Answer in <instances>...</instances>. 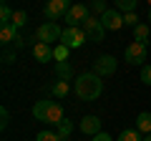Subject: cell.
Returning <instances> with one entry per match:
<instances>
[{"label":"cell","mask_w":151,"mask_h":141,"mask_svg":"<svg viewBox=\"0 0 151 141\" xmlns=\"http://www.w3.org/2000/svg\"><path fill=\"white\" fill-rule=\"evenodd\" d=\"M91 141H113V139H111V136H108V134H103V131H101V134L91 136Z\"/></svg>","instance_id":"obj_29"},{"label":"cell","mask_w":151,"mask_h":141,"mask_svg":"<svg viewBox=\"0 0 151 141\" xmlns=\"http://www.w3.org/2000/svg\"><path fill=\"white\" fill-rule=\"evenodd\" d=\"M144 141H151V134H146V136H144Z\"/></svg>","instance_id":"obj_31"},{"label":"cell","mask_w":151,"mask_h":141,"mask_svg":"<svg viewBox=\"0 0 151 141\" xmlns=\"http://www.w3.org/2000/svg\"><path fill=\"white\" fill-rule=\"evenodd\" d=\"M13 15H15V13L10 10V5L3 3V8H0V25H10V23H13Z\"/></svg>","instance_id":"obj_20"},{"label":"cell","mask_w":151,"mask_h":141,"mask_svg":"<svg viewBox=\"0 0 151 141\" xmlns=\"http://www.w3.org/2000/svg\"><path fill=\"white\" fill-rule=\"evenodd\" d=\"M101 93H103V81L93 70L76 76V96L81 98V101H96Z\"/></svg>","instance_id":"obj_1"},{"label":"cell","mask_w":151,"mask_h":141,"mask_svg":"<svg viewBox=\"0 0 151 141\" xmlns=\"http://www.w3.org/2000/svg\"><path fill=\"white\" fill-rule=\"evenodd\" d=\"M8 124H10V111L3 106V109H0V129L5 131V129H8Z\"/></svg>","instance_id":"obj_27"},{"label":"cell","mask_w":151,"mask_h":141,"mask_svg":"<svg viewBox=\"0 0 151 141\" xmlns=\"http://www.w3.org/2000/svg\"><path fill=\"white\" fill-rule=\"evenodd\" d=\"M88 10H91V13H93L96 18H101L103 13L108 10V8H106V0H91V5H88Z\"/></svg>","instance_id":"obj_22"},{"label":"cell","mask_w":151,"mask_h":141,"mask_svg":"<svg viewBox=\"0 0 151 141\" xmlns=\"http://www.w3.org/2000/svg\"><path fill=\"white\" fill-rule=\"evenodd\" d=\"M141 81H144L146 86H151V65H144V68H141Z\"/></svg>","instance_id":"obj_28"},{"label":"cell","mask_w":151,"mask_h":141,"mask_svg":"<svg viewBox=\"0 0 151 141\" xmlns=\"http://www.w3.org/2000/svg\"><path fill=\"white\" fill-rule=\"evenodd\" d=\"M50 91H53V96H55V98H65V96L70 93V86H68V81H55Z\"/></svg>","instance_id":"obj_17"},{"label":"cell","mask_w":151,"mask_h":141,"mask_svg":"<svg viewBox=\"0 0 151 141\" xmlns=\"http://www.w3.org/2000/svg\"><path fill=\"white\" fill-rule=\"evenodd\" d=\"M15 38H18V28L15 25H3V28H0V43H3V45L15 43Z\"/></svg>","instance_id":"obj_14"},{"label":"cell","mask_w":151,"mask_h":141,"mask_svg":"<svg viewBox=\"0 0 151 141\" xmlns=\"http://www.w3.org/2000/svg\"><path fill=\"white\" fill-rule=\"evenodd\" d=\"M136 129H139L141 134H151V114L149 111H144V114L136 116Z\"/></svg>","instance_id":"obj_15"},{"label":"cell","mask_w":151,"mask_h":141,"mask_svg":"<svg viewBox=\"0 0 151 141\" xmlns=\"http://www.w3.org/2000/svg\"><path fill=\"white\" fill-rule=\"evenodd\" d=\"M15 60V53H3V63H13Z\"/></svg>","instance_id":"obj_30"},{"label":"cell","mask_w":151,"mask_h":141,"mask_svg":"<svg viewBox=\"0 0 151 141\" xmlns=\"http://www.w3.org/2000/svg\"><path fill=\"white\" fill-rule=\"evenodd\" d=\"M149 25H146V23H139V25L134 28V40H139V43H146V40H149Z\"/></svg>","instance_id":"obj_19"},{"label":"cell","mask_w":151,"mask_h":141,"mask_svg":"<svg viewBox=\"0 0 151 141\" xmlns=\"http://www.w3.org/2000/svg\"><path fill=\"white\" fill-rule=\"evenodd\" d=\"M3 3H5V0H3Z\"/></svg>","instance_id":"obj_34"},{"label":"cell","mask_w":151,"mask_h":141,"mask_svg":"<svg viewBox=\"0 0 151 141\" xmlns=\"http://www.w3.org/2000/svg\"><path fill=\"white\" fill-rule=\"evenodd\" d=\"M76 73H73V68H70V63L68 60H58L55 63V81H70Z\"/></svg>","instance_id":"obj_13"},{"label":"cell","mask_w":151,"mask_h":141,"mask_svg":"<svg viewBox=\"0 0 151 141\" xmlns=\"http://www.w3.org/2000/svg\"><path fill=\"white\" fill-rule=\"evenodd\" d=\"M35 38H38V43H48V45H53L55 40L63 38V28L58 25V20H45L43 25L35 30Z\"/></svg>","instance_id":"obj_3"},{"label":"cell","mask_w":151,"mask_h":141,"mask_svg":"<svg viewBox=\"0 0 151 141\" xmlns=\"http://www.w3.org/2000/svg\"><path fill=\"white\" fill-rule=\"evenodd\" d=\"M146 55H149V48H146V43H139V40H134V43L126 48L124 58H126V63H129V65H144Z\"/></svg>","instance_id":"obj_6"},{"label":"cell","mask_w":151,"mask_h":141,"mask_svg":"<svg viewBox=\"0 0 151 141\" xmlns=\"http://www.w3.org/2000/svg\"><path fill=\"white\" fill-rule=\"evenodd\" d=\"M68 53H70V48H65L63 43H58V45L53 48V58H55V63H58V60H65V58H68Z\"/></svg>","instance_id":"obj_24"},{"label":"cell","mask_w":151,"mask_h":141,"mask_svg":"<svg viewBox=\"0 0 151 141\" xmlns=\"http://www.w3.org/2000/svg\"><path fill=\"white\" fill-rule=\"evenodd\" d=\"M81 131L88 134V136L101 134V119H98V116H83L81 119Z\"/></svg>","instance_id":"obj_12"},{"label":"cell","mask_w":151,"mask_h":141,"mask_svg":"<svg viewBox=\"0 0 151 141\" xmlns=\"http://www.w3.org/2000/svg\"><path fill=\"white\" fill-rule=\"evenodd\" d=\"M81 28L86 30L88 40H96V43H101L103 35H106V28H103L101 18H96V15H88L86 20H83V25H81Z\"/></svg>","instance_id":"obj_7"},{"label":"cell","mask_w":151,"mask_h":141,"mask_svg":"<svg viewBox=\"0 0 151 141\" xmlns=\"http://www.w3.org/2000/svg\"><path fill=\"white\" fill-rule=\"evenodd\" d=\"M101 23H103V28L106 30H121L124 28V15H121V10H116V8H108L106 13L101 15Z\"/></svg>","instance_id":"obj_10"},{"label":"cell","mask_w":151,"mask_h":141,"mask_svg":"<svg viewBox=\"0 0 151 141\" xmlns=\"http://www.w3.org/2000/svg\"><path fill=\"white\" fill-rule=\"evenodd\" d=\"M25 23H28V13H25V10H15V15H13V23H10V25H15L18 30H20Z\"/></svg>","instance_id":"obj_23"},{"label":"cell","mask_w":151,"mask_h":141,"mask_svg":"<svg viewBox=\"0 0 151 141\" xmlns=\"http://www.w3.org/2000/svg\"><path fill=\"white\" fill-rule=\"evenodd\" d=\"M146 3H149V5H151V0H146Z\"/></svg>","instance_id":"obj_33"},{"label":"cell","mask_w":151,"mask_h":141,"mask_svg":"<svg viewBox=\"0 0 151 141\" xmlns=\"http://www.w3.org/2000/svg\"><path fill=\"white\" fill-rule=\"evenodd\" d=\"M149 20H151V10H149Z\"/></svg>","instance_id":"obj_32"},{"label":"cell","mask_w":151,"mask_h":141,"mask_svg":"<svg viewBox=\"0 0 151 141\" xmlns=\"http://www.w3.org/2000/svg\"><path fill=\"white\" fill-rule=\"evenodd\" d=\"M116 68H119V63H116V58L113 55H101V58H96V63H93V73L101 78H108L116 73Z\"/></svg>","instance_id":"obj_9"},{"label":"cell","mask_w":151,"mask_h":141,"mask_svg":"<svg viewBox=\"0 0 151 141\" xmlns=\"http://www.w3.org/2000/svg\"><path fill=\"white\" fill-rule=\"evenodd\" d=\"M86 40H88V35H86V30H83V28H65V30H63V38H60V43H63L65 48L76 50V48H81Z\"/></svg>","instance_id":"obj_4"},{"label":"cell","mask_w":151,"mask_h":141,"mask_svg":"<svg viewBox=\"0 0 151 141\" xmlns=\"http://www.w3.org/2000/svg\"><path fill=\"white\" fill-rule=\"evenodd\" d=\"M35 141H60V136H58V131H40L35 136Z\"/></svg>","instance_id":"obj_25"},{"label":"cell","mask_w":151,"mask_h":141,"mask_svg":"<svg viewBox=\"0 0 151 141\" xmlns=\"http://www.w3.org/2000/svg\"><path fill=\"white\" fill-rule=\"evenodd\" d=\"M55 131H58V136H60V141H65V139H70V134H73V124H70L68 119H63L58 126H55Z\"/></svg>","instance_id":"obj_16"},{"label":"cell","mask_w":151,"mask_h":141,"mask_svg":"<svg viewBox=\"0 0 151 141\" xmlns=\"http://www.w3.org/2000/svg\"><path fill=\"white\" fill-rule=\"evenodd\" d=\"M70 8H73L70 0H48L45 8H43V13H45L48 20H58V18H65V13H68Z\"/></svg>","instance_id":"obj_5"},{"label":"cell","mask_w":151,"mask_h":141,"mask_svg":"<svg viewBox=\"0 0 151 141\" xmlns=\"http://www.w3.org/2000/svg\"><path fill=\"white\" fill-rule=\"evenodd\" d=\"M119 141H144V136L139 129H124L119 134Z\"/></svg>","instance_id":"obj_18"},{"label":"cell","mask_w":151,"mask_h":141,"mask_svg":"<svg viewBox=\"0 0 151 141\" xmlns=\"http://www.w3.org/2000/svg\"><path fill=\"white\" fill-rule=\"evenodd\" d=\"M124 25L136 28V25H139V15H136V13H124Z\"/></svg>","instance_id":"obj_26"},{"label":"cell","mask_w":151,"mask_h":141,"mask_svg":"<svg viewBox=\"0 0 151 141\" xmlns=\"http://www.w3.org/2000/svg\"><path fill=\"white\" fill-rule=\"evenodd\" d=\"M136 3H139V0H116V10H121V13H136Z\"/></svg>","instance_id":"obj_21"},{"label":"cell","mask_w":151,"mask_h":141,"mask_svg":"<svg viewBox=\"0 0 151 141\" xmlns=\"http://www.w3.org/2000/svg\"><path fill=\"white\" fill-rule=\"evenodd\" d=\"M91 15V10H88V5H81V3H76L73 8H70L68 13H65V25L68 28H81L83 25V20H86V18Z\"/></svg>","instance_id":"obj_8"},{"label":"cell","mask_w":151,"mask_h":141,"mask_svg":"<svg viewBox=\"0 0 151 141\" xmlns=\"http://www.w3.org/2000/svg\"><path fill=\"white\" fill-rule=\"evenodd\" d=\"M33 58L38 60V63H48V60H53V48H50L48 43H33Z\"/></svg>","instance_id":"obj_11"},{"label":"cell","mask_w":151,"mask_h":141,"mask_svg":"<svg viewBox=\"0 0 151 141\" xmlns=\"http://www.w3.org/2000/svg\"><path fill=\"white\" fill-rule=\"evenodd\" d=\"M33 116H35L38 121H43V124H50V126H58L60 121H63V106L55 101H35V106H33Z\"/></svg>","instance_id":"obj_2"}]
</instances>
